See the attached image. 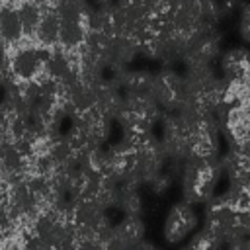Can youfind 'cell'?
<instances>
[{
  "instance_id": "4",
  "label": "cell",
  "mask_w": 250,
  "mask_h": 250,
  "mask_svg": "<svg viewBox=\"0 0 250 250\" xmlns=\"http://www.w3.org/2000/svg\"><path fill=\"white\" fill-rule=\"evenodd\" d=\"M240 35L244 41H248V10L244 8L242 12V20H240Z\"/></svg>"
},
{
  "instance_id": "3",
  "label": "cell",
  "mask_w": 250,
  "mask_h": 250,
  "mask_svg": "<svg viewBox=\"0 0 250 250\" xmlns=\"http://www.w3.org/2000/svg\"><path fill=\"white\" fill-rule=\"evenodd\" d=\"M86 33L88 27L84 20H61L57 47H61L62 51H76L84 43Z\"/></svg>"
},
{
  "instance_id": "2",
  "label": "cell",
  "mask_w": 250,
  "mask_h": 250,
  "mask_svg": "<svg viewBox=\"0 0 250 250\" xmlns=\"http://www.w3.org/2000/svg\"><path fill=\"white\" fill-rule=\"evenodd\" d=\"M225 127L236 146L248 145V102L232 104L225 115Z\"/></svg>"
},
{
  "instance_id": "1",
  "label": "cell",
  "mask_w": 250,
  "mask_h": 250,
  "mask_svg": "<svg viewBox=\"0 0 250 250\" xmlns=\"http://www.w3.org/2000/svg\"><path fill=\"white\" fill-rule=\"evenodd\" d=\"M197 223V215L193 211V207L188 203H180L172 209V213L168 215L166 227H164V236L168 242H180L182 238H186L193 227Z\"/></svg>"
}]
</instances>
